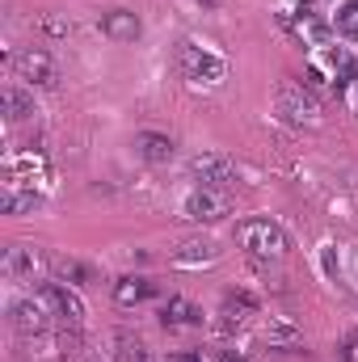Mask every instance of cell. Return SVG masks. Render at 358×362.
<instances>
[{"instance_id":"cell-1","label":"cell","mask_w":358,"mask_h":362,"mask_svg":"<svg viewBox=\"0 0 358 362\" xmlns=\"http://www.w3.org/2000/svg\"><path fill=\"white\" fill-rule=\"evenodd\" d=\"M236 240L249 257H262V262H278L291 245H287V232L266 219V215H253V219H241L236 223Z\"/></svg>"},{"instance_id":"cell-2","label":"cell","mask_w":358,"mask_h":362,"mask_svg":"<svg viewBox=\"0 0 358 362\" xmlns=\"http://www.w3.org/2000/svg\"><path fill=\"white\" fill-rule=\"evenodd\" d=\"M178 72L190 85H224L228 76V64L224 55H215L211 47H198V42H178Z\"/></svg>"},{"instance_id":"cell-3","label":"cell","mask_w":358,"mask_h":362,"mask_svg":"<svg viewBox=\"0 0 358 362\" xmlns=\"http://www.w3.org/2000/svg\"><path fill=\"white\" fill-rule=\"evenodd\" d=\"M274 110L291 127H321V101H316V93L308 89V85H299V81H282L278 85Z\"/></svg>"},{"instance_id":"cell-4","label":"cell","mask_w":358,"mask_h":362,"mask_svg":"<svg viewBox=\"0 0 358 362\" xmlns=\"http://www.w3.org/2000/svg\"><path fill=\"white\" fill-rule=\"evenodd\" d=\"M228 215H232V189L198 185L181 198V219H190V223H219Z\"/></svg>"},{"instance_id":"cell-5","label":"cell","mask_w":358,"mask_h":362,"mask_svg":"<svg viewBox=\"0 0 358 362\" xmlns=\"http://www.w3.org/2000/svg\"><path fill=\"white\" fill-rule=\"evenodd\" d=\"M38 295H42V303L51 308V316H55L64 329H81V325H85V299H81L76 291H68L64 282H42Z\"/></svg>"},{"instance_id":"cell-6","label":"cell","mask_w":358,"mask_h":362,"mask_svg":"<svg viewBox=\"0 0 358 362\" xmlns=\"http://www.w3.org/2000/svg\"><path fill=\"white\" fill-rule=\"evenodd\" d=\"M190 177L198 185H211V189H232L236 185V165L219 152H198V156H190Z\"/></svg>"},{"instance_id":"cell-7","label":"cell","mask_w":358,"mask_h":362,"mask_svg":"<svg viewBox=\"0 0 358 362\" xmlns=\"http://www.w3.org/2000/svg\"><path fill=\"white\" fill-rule=\"evenodd\" d=\"M8 320H13V329H17L21 337H42L55 316H51V308L42 303V295H34V299H13V303H8Z\"/></svg>"},{"instance_id":"cell-8","label":"cell","mask_w":358,"mask_h":362,"mask_svg":"<svg viewBox=\"0 0 358 362\" xmlns=\"http://www.w3.org/2000/svg\"><path fill=\"white\" fill-rule=\"evenodd\" d=\"M13 72H17V81H30V85H55L59 81V64L51 59V51H42V47H25L17 59H13Z\"/></svg>"},{"instance_id":"cell-9","label":"cell","mask_w":358,"mask_h":362,"mask_svg":"<svg viewBox=\"0 0 358 362\" xmlns=\"http://www.w3.org/2000/svg\"><path fill=\"white\" fill-rule=\"evenodd\" d=\"M51 262L38 253V249H30V245H8L4 249V262H0V270L4 278H13V282H34V278H42Z\"/></svg>"},{"instance_id":"cell-10","label":"cell","mask_w":358,"mask_h":362,"mask_svg":"<svg viewBox=\"0 0 358 362\" xmlns=\"http://www.w3.org/2000/svg\"><path fill=\"white\" fill-rule=\"evenodd\" d=\"M101 34L110 42H135L144 34V21L135 8H110V13H101Z\"/></svg>"},{"instance_id":"cell-11","label":"cell","mask_w":358,"mask_h":362,"mask_svg":"<svg viewBox=\"0 0 358 362\" xmlns=\"http://www.w3.org/2000/svg\"><path fill=\"white\" fill-rule=\"evenodd\" d=\"M148 299H156V282H152V278H144V274H122V278L114 282V303H118V308H139V303H148Z\"/></svg>"},{"instance_id":"cell-12","label":"cell","mask_w":358,"mask_h":362,"mask_svg":"<svg viewBox=\"0 0 358 362\" xmlns=\"http://www.w3.org/2000/svg\"><path fill=\"white\" fill-rule=\"evenodd\" d=\"M161 325L165 329H198L202 325V308L190 303L185 295H169V303L161 308Z\"/></svg>"},{"instance_id":"cell-13","label":"cell","mask_w":358,"mask_h":362,"mask_svg":"<svg viewBox=\"0 0 358 362\" xmlns=\"http://www.w3.org/2000/svg\"><path fill=\"white\" fill-rule=\"evenodd\" d=\"M258 312V295H249V291H228V299H224V320H219V333H232V329H241L249 316Z\"/></svg>"},{"instance_id":"cell-14","label":"cell","mask_w":358,"mask_h":362,"mask_svg":"<svg viewBox=\"0 0 358 362\" xmlns=\"http://www.w3.org/2000/svg\"><path fill=\"white\" fill-rule=\"evenodd\" d=\"M135 152H139L148 165H169L178 148H173V139L161 135V131H139V135H135Z\"/></svg>"},{"instance_id":"cell-15","label":"cell","mask_w":358,"mask_h":362,"mask_svg":"<svg viewBox=\"0 0 358 362\" xmlns=\"http://www.w3.org/2000/svg\"><path fill=\"white\" fill-rule=\"evenodd\" d=\"M0 105H4V118L8 122H30L38 110H34V93H25L21 85H4L0 89Z\"/></svg>"},{"instance_id":"cell-16","label":"cell","mask_w":358,"mask_h":362,"mask_svg":"<svg viewBox=\"0 0 358 362\" xmlns=\"http://www.w3.org/2000/svg\"><path fill=\"white\" fill-rule=\"evenodd\" d=\"M173 262H178V266H211V262H219V245L194 236V240H185V245L173 249Z\"/></svg>"},{"instance_id":"cell-17","label":"cell","mask_w":358,"mask_h":362,"mask_svg":"<svg viewBox=\"0 0 358 362\" xmlns=\"http://www.w3.org/2000/svg\"><path fill=\"white\" fill-rule=\"evenodd\" d=\"M38 206H42V198H38L34 189L4 185V194H0V211H4V215H30V211H38Z\"/></svg>"},{"instance_id":"cell-18","label":"cell","mask_w":358,"mask_h":362,"mask_svg":"<svg viewBox=\"0 0 358 362\" xmlns=\"http://www.w3.org/2000/svg\"><path fill=\"white\" fill-rule=\"evenodd\" d=\"M114 362H152L148 358V346L135 337V333H114V350H110Z\"/></svg>"},{"instance_id":"cell-19","label":"cell","mask_w":358,"mask_h":362,"mask_svg":"<svg viewBox=\"0 0 358 362\" xmlns=\"http://www.w3.org/2000/svg\"><path fill=\"white\" fill-rule=\"evenodd\" d=\"M266 341L274 346V350H291V346H299V329L287 325V320H270L266 325Z\"/></svg>"},{"instance_id":"cell-20","label":"cell","mask_w":358,"mask_h":362,"mask_svg":"<svg viewBox=\"0 0 358 362\" xmlns=\"http://www.w3.org/2000/svg\"><path fill=\"white\" fill-rule=\"evenodd\" d=\"M333 30H337L342 38L358 42V0H346V4L333 13Z\"/></svg>"},{"instance_id":"cell-21","label":"cell","mask_w":358,"mask_h":362,"mask_svg":"<svg viewBox=\"0 0 358 362\" xmlns=\"http://www.w3.org/2000/svg\"><path fill=\"white\" fill-rule=\"evenodd\" d=\"M51 270L59 274L64 282H89L93 278V270L85 262H76V257H51Z\"/></svg>"},{"instance_id":"cell-22","label":"cell","mask_w":358,"mask_h":362,"mask_svg":"<svg viewBox=\"0 0 358 362\" xmlns=\"http://www.w3.org/2000/svg\"><path fill=\"white\" fill-rule=\"evenodd\" d=\"M337 362H358V329H350V333L337 341Z\"/></svg>"},{"instance_id":"cell-23","label":"cell","mask_w":358,"mask_h":362,"mask_svg":"<svg viewBox=\"0 0 358 362\" xmlns=\"http://www.w3.org/2000/svg\"><path fill=\"white\" fill-rule=\"evenodd\" d=\"M42 30H47V34H68V25H64L59 17H42Z\"/></svg>"},{"instance_id":"cell-24","label":"cell","mask_w":358,"mask_h":362,"mask_svg":"<svg viewBox=\"0 0 358 362\" xmlns=\"http://www.w3.org/2000/svg\"><path fill=\"white\" fill-rule=\"evenodd\" d=\"M169 362H202L198 350H178V354H169Z\"/></svg>"},{"instance_id":"cell-25","label":"cell","mask_w":358,"mask_h":362,"mask_svg":"<svg viewBox=\"0 0 358 362\" xmlns=\"http://www.w3.org/2000/svg\"><path fill=\"white\" fill-rule=\"evenodd\" d=\"M215 362H245L236 350H224V354H215Z\"/></svg>"},{"instance_id":"cell-26","label":"cell","mask_w":358,"mask_h":362,"mask_svg":"<svg viewBox=\"0 0 358 362\" xmlns=\"http://www.w3.org/2000/svg\"><path fill=\"white\" fill-rule=\"evenodd\" d=\"M68 362H101V358H97V354H81V350H76V354H72Z\"/></svg>"},{"instance_id":"cell-27","label":"cell","mask_w":358,"mask_h":362,"mask_svg":"<svg viewBox=\"0 0 358 362\" xmlns=\"http://www.w3.org/2000/svg\"><path fill=\"white\" fill-rule=\"evenodd\" d=\"M198 4H207V8H215V0H198Z\"/></svg>"}]
</instances>
